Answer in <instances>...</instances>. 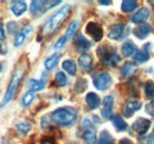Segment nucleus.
Returning a JSON list of instances; mask_svg holds the SVG:
<instances>
[{
  "mask_svg": "<svg viewBox=\"0 0 154 144\" xmlns=\"http://www.w3.org/2000/svg\"><path fill=\"white\" fill-rule=\"evenodd\" d=\"M17 130L19 131L20 134L26 135V134L31 130V125H30L27 122H20V123L17 124Z\"/></svg>",
  "mask_w": 154,
  "mask_h": 144,
  "instance_id": "obj_33",
  "label": "nucleus"
},
{
  "mask_svg": "<svg viewBox=\"0 0 154 144\" xmlns=\"http://www.w3.org/2000/svg\"><path fill=\"white\" fill-rule=\"evenodd\" d=\"M113 105H114V98L113 96H106L103 98V109L101 110V115L104 118H110L113 112Z\"/></svg>",
  "mask_w": 154,
  "mask_h": 144,
  "instance_id": "obj_10",
  "label": "nucleus"
},
{
  "mask_svg": "<svg viewBox=\"0 0 154 144\" xmlns=\"http://www.w3.org/2000/svg\"><path fill=\"white\" fill-rule=\"evenodd\" d=\"M51 119L59 126L72 125L77 119V110L74 108H59L52 111Z\"/></svg>",
  "mask_w": 154,
  "mask_h": 144,
  "instance_id": "obj_2",
  "label": "nucleus"
},
{
  "mask_svg": "<svg viewBox=\"0 0 154 144\" xmlns=\"http://www.w3.org/2000/svg\"><path fill=\"white\" fill-rule=\"evenodd\" d=\"M35 97H36L35 92H32V91H27V92H25V93L23 94V97H21V100H20L21 105H23V106H29V105L33 102Z\"/></svg>",
  "mask_w": 154,
  "mask_h": 144,
  "instance_id": "obj_26",
  "label": "nucleus"
},
{
  "mask_svg": "<svg viewBox=\"0 0 154 144\" xmlns=\"http://www.w3.org/2000/svg\"><path fill=\"white\" fill-rule=\"evenodd\" d=\"M45 85V82L44 80H38V79H30L29 83H27V86L29 89L32 91V92H36V91H40Z\"/></svg>",
  "mask_w": 154,
  "mask_h": 144,
  "instance_id": "obj_23",
  "label": "nucleus"
},
{
  "mask_svg": "<svg viewBox=\"0 0 154 144\" xmlns=\"http://www.w3.org/2000/svg\"><path fill=\"white\" fill-rule=\"evenodd\" d=\"M5 39V31H4V26L0 24V40Z\"/></svg>",
  "mask_w": 154,
  "mask_h": 144,
  "instance_id": "obj_39",
  "label": "nucleus"
},
{
  "mask_svg": "<svg viewBox=\"0 0 154 144\" xmlns=\"http://www.w3.org/2000/svg\"><path fill=\"white\" fill-rule=\"evenodd\" d=\"M93 83H94V86L96 88L97 90L104 91L110 86V84H112V77L107 72H100V73L94 74Z\"/></svg>",
  "mask_w": 154,
  "mask_h": 144,
  "instance_id": "obj_6",
  "label": "nucleus"
},
{
  "mask_svg": "<svg viewBox=\"0 0 154 144\" xmlns=\"http://www.w3.org/2000/svg\"><path fill=\"white\" fill-rule=\"evenodd\" d=\"M31 31H32V26H31V25H26V26H24L23 28H20L19 31H18V33L14 37V43H13L14 46H16V47H19L20 45L25 41L26 37L31 33Z\"/></svg>",
  "mask_w": 154,
  "mask_h": 144,
  "instance_id": "obj_11",
  "label": "nucleus"
},
{
  "mask_svg": "<svg viewBox=\"0 0 154 144\" xmlns=\"http://www.w3.org/2000/svg\"><path fill=\"white\" fill-rule=\"evenodd\" d=\"M85 32L91 37L95 41H100L103 38V28L97 22H93V21L88 22V25L85 27Z\"/></svg>",
  "mask_w": 154,
  "mask_h": 144,
  "instance_id": "obj_7",
  "label": "nucleus"
},
{
  "mask_svg": "<svg viewBox=\"0 0 154 144\" xmlns=\"http://www.w3.org/2000/svg\"><path fill=\"white\" fill-rule=\"evenodd\" d=\"M149 33H151V25L147 22L140 24L134 30V36L139 39H145Z\"/></svg>",
  "mask_w": 154,
  "mask_h": 144,
  "instance_id": "obj_14",
  "label": "nucleus"
},
{
  "mask_svg": "<svg viewBox=\"0 0 154 144\" xmlns=\"http://www.w3.org/2000/svg\"><path fill=\"white\" fill-rule=\"evenodd\" d=\"M78 65L84 72H90L93 68V58L88 53H83L78 58Z\"/></svg>",
  "mask_w": 154,
  "mask_h": 144,
  "instance_id": "obj_12",
  "label": "nucleus"
},
{
  "mask_svg": "<svg viewBox=\"0 0 154 144\" xmlns=\"http://www.w3.org/2000/svg\"><path fill=\"white\" fill-rule=\"evenodd\" d=\"M55 80H56V83H57L59 86H65L66 83H68V78H66V76L63 72H57L56 73Z\"/></svg>",
  "mask_w": 154,
  "mask_h": 144,
  "instance_id": "obj_30",
  "label": "nucleus"
},
{
  "mask_svg": "<svg viewBox=\"0 0 154 144\" xmlns=\"http://www.w3.org/2000/svg\"><path fill=\"white\" fill-rule=\"evenodd\" d=\"M134 64L133 63H126L123 66H122V69H121V74L123 76V77H127V76H129L133 70H134Z\"/></svg>",
  "mask_w": 154,
  "mask_h": 144,
  "instance_id": "obj_32",
  "label": "nucleus"
},
{
  "mask_svg": "<svg viewBox=\"0 0 154 144\" xmlns=\"http://www.w3.org/2000/svg\"><path fill=\"white\" fill-rule=\"evenodd\" d=\"M26 8H27V5H26L25 1L17 0V1H12L11 2V11L16 17H20L26 11Z\"/></svg>",
  "mask_w": 154,
  "mask_h": 144,
  "instance_id": "obj_15",
  "label": "nucleus"
},
{
  "mask_svg": "<svg viewBox=\"0 0 154 144\" xmlns=\"http://www.w3.org/2000/svg\"><path fill=\"white\" fill-rule=\"evenodd\" d=\"M77 27H78V21H77V20H72V21L69 24V26H68V28H66V32H65L66 39H68V38H71V37L76 33Z\"/></svg>",
  "mask_w": 154,
  "mask_h": 144,
  "instance_id": "obj_28",
  "label": "nucleus"
},
{
  "mask_svg": "<svg viewBox=\"0 0 154 144\" xmlns=\"http://www.w3.org/2000/svg\"><path fill=\"white\" fill-rule=\"evenodd\" d=\"M75 44H76V47L78 51H87L91 45L90 41L81 33H78L75 38Z\"/></svg>",
  "mask_w": 154,
  "mask_h": 144,
  "instance_id": "obj_17",
  "label": "nucleus"
},
{
  "mask_svg": "<svg viewBox=\"0 0 154 144\" xmlns=\"http://www.w3.org/2000/svg\"><path fill=\"white\" fill-rule=\"evenodd\" d=\"M141 102L140 100H128L126 102L125 106H123V116L125 117H131L133 116L136 111H139L141 109Z\"/></svg>",
  "mask_w": 154,
  "mask_h": 144,
  "instance_id": "obj_9",
  "label": "nucleus"
},
{
  "mask_svg": "<svg viewBox=\"0 0 154 144\" xmlns=\"http://www.w3.org/2000/svg\"><path fill=\"white\" fill-rule=\"evenodd\" d=\"M149 59V54L146 50H141L134 54V62L135 63H145Z\"/></svg>",
  "mask_w": 154,
  "mask_h": 144,
  "instance_id": "obj_27",
  "label": "nucleus"
},
{
  "mask_svg": "<svg viewBox=\"0 0 154 144\" xmlns=\"http://www.w3.org/2000/svg\"><path fill=\"white\" fill-rule=\"evenodd\" d=\"M71 10L70 5H65L62 8H59L56 13H54L50 18L48 19L42 28V34L44 36H51L58 27L60 26V24L66 19V17L69 16Z\"/></svg>",
  "mask_w": 154,
  "mask_h": 144,
  "instance_id": "obj_1",
  "label": "nucleus"
},
{
  "mask_svg": "<svg viewBox=\"0 0 154 144\" xmlns=\"http://www.w3.org/2000/svg\"><path fill=\"white\" fill-rule=\"evenodd\" d=\"M152 2H153V4H154V1H152Z\"/></svg>",
  "mask_w": 154,
  "mask_h": 144,
  "instance_id": "obj_44",
  "label": "nucleus"
},
{
  "mask_svg": "<svg viewBox=\"0 0 154 144\" xmlns=\"http://www.w3.org/2000/svg\"><path fill=\"white\" fill-rule=\"evenodd\" d=\"M132 128H133V130H134L136 134L145 135L149 130V128H151V121L147 119V118L140 117V118H137L134 123H133Z\"/></svg>",
  "mask_w": 154,
  "mask_h": 144,
  "instance_id": "obj_8",
  "label": "nucleus"
},
{
  "mask_svg": "<svg viewBox=\"0 0 154 144\" xmlns=\"http://www.w3.org/2000/svg\"><path fill=\"white\" fill-rule=\"evenodd\" d=\"M42 144H56L54 138H50V137H45L42 140Z\"/></svg>",
  "mask_w": 154,
  "mask_h": 144,
  "instance_id": "obj_38",
  "label": "nucleus"
},
{
  "mask_svg": "<svg viewBox=\"0 0 154 144\" xmlns=\"http://www.w3.org/2000/svg\"><path fill=\"white\" fill-rule=\"evenodd\" d=\"M145 142H146V143H153L154 144V129H153L152 135H151V136H149V137H148V138H147Z\"/></svg>",
  "mask_w": 154,
  "mask_h": 144,
  "instance_id": "obj_40",
  "label": "nucleus"
},
{
  "mask_svg": "<svg viewBox=\"0 0 154 144\" xmlns=\"http://www.w3.org/2000/svg\"><path fill=\"white\" fill-rule=\"evenodd\" d=\"M85 102L89 105V108L93 109V110H95L100 106V97L94 92H89L85 96Z\"/></svg>",
  "mask_w": 154,
  "mask_h": 144,
  "instance_id": "obj_19",
  "label": "nucleus"
},
{
  "mask_svg": "<svg viewBox=\"0 0 154 144\" xmlns=\"http://www.w3.org/2000/svg\"><path fill=\"white\" fill-rule=\"evenodd\" d=\"M136 46H135L134 43H132V41H126L123 45H122V47H121V52H122V56H125V57H132V56H134L136 53Z\"/></svg>",
  "mask_w": 154,
  "mask_h": 144,
  "instance_id": "obj_18",
  "label": "nucleus"
},
{
  "mask_svg": "<svg viewBox=\"0 0 154 144\" xmlns=\"http://www.w3.org/2000/svg\"><path fill=\"white\" fill-rule=\"evenodd\" d=\"M87 86H88V83H87V79H84V78H79L78 80H77V83L75 84V90L76 92H83V91L87 89Z\"/></svg>",
  "mask_w": 154,
  "mask_h": 144,
  "instance_id": "obj_31",
  "label": "nucleus"
},
{
  "mask_svg": "<svg viewBox=\"0 0 154 144\" xmlns=\"http://www.w3.org/2000/svg\"><path fill=\"white\" fill-rule=\"evenodd\" d=\"M59 57H60V54L58 53V52L54 53L52 56H50V57L44 62V66H45V69H46V70H52V69L56 66Z\"/></svg>",
  "mask_w": 154,
  "mask_h": 144,
  "instance_id": "obj_21",
  "label": "nucleus"
},
{
  "mask_svg": "<svg viewBox=\"0 0 154 144\" xmlns=\"http://www.w3.org/2000/svg\"><path fill=\"white\" fill-rule=\"evenodd\" d=\"M7 30H8L10 33H14L17 31V22H13V21L8 22L7 24Z\"/></svg>",
  "mask_w": 154,
  "mask_h": 144,
  "instance_id": "obj_37",
  "label": "nucleus"
},
{
  "mask_svg": "<svg viewBox=\"0 0 154 144\" xmlns=\"http://www.w3.org/2000/svg\"><path fill=\"white\" fill-rule=\"evenodd\" d=\"M112 122H113V125L115 126V129L117 131H125V130H127V128H128V124L125 122V119L121 117V116H119V115H116L114 116L113 118H112Z\"/></svg>",
  "mask_w": 154,
  "mask_h": 144,
  "instance_id": "obj_20",
  "label": "nucleus"
},
{
  "mask_svg": "<svg viewBox=\"0 0 154 144\" xmlns=\"http://www.w3.org/2000/svg\"><path fill=\"white\" fill-rule=\"evenodd\" d=\"M23 74H24V71H17L14 73V76L12 77L8 86H7V90L5 92V96H4V100H2V104H8L11 102V99L13 98L16 91L18 89V85H19L20 80L23 78Z\"/></svg>",
  "mask_w": 154,
  "mask_h": 144,
  "instance_id": "obj_3",
  "label": "nucleus"
},
{
  "mask_svg": "<svg viewBox=\"0 0 154 144\" xmlns=\"http://www.w3.org/2000/svg\"><path fill=\"white\" fill-rule=\"evenodd\" d=\"M122 33H123V24L116 22V24L110 26L108 37H109L110 39H113V40H116V39H120V38H121Z\"/></svg>",
  "mask_w": 154,
  "mask_h": 144,
  "instance_id": "obj_16",
  "label": "nucleus"
},
{
  "mask_svg": "<svg viewBox=\"0 0 154 144\" xmlns=\"http://www.w3.org/2000/svg\"><path fill=\"white\" fill-rule=\"evenodd\" d=\"M145 93H146V97L149 99H152L154 97V83L152 80H148L145 84Z\"/></svg>",
  "mask_w": 154,
  "mask_h": 144,
  "instance_id": "obj_29",
  "label": "nucleus"
},
{
  "mask_svg": "<svg viewBox=\"0 0 154 144\" xmlns=\"http://www.w3.org/2000/svg\"><path fill=\"white\" fill-rule=\"evenodd\" d=\"M146 112H147L148 115H151L152 117H154V102L153 100H151V102L146 105Z\"/></svg>",
  "mask_w": 154,
  "mask_h": 144,
  "instance_id": "obj_36",
  "label": "nucleus"
},
{
  "mask_svg": "<svg viewBox=\"0 0 154 144\" xmlns=\"http://www.w3.org/2000/svg\"><path fill=\"white\" fill-rule=\"evenodd\" d=\"M148 17H149V10L146 8V7H141L140 10H137L132 16L131 20L134 24H140V22H143Z\"/></svg>",
  "mask_w": 154,
  "mask_h": 144,
  "instance_id": "obj_13",
  "label": "nucleus"
},
{
  "mask_svg": "<svg viewBox=\"0 0 154 144\" xmlns=\"http://www.w3.org/2000/svg\"><path fill=\"white\" fill-rule=\"evenodd\" d=\"M82 126H83V140L85 144H95L96 142V131L94 129V126L91 124V122L88 118H84L82 122Z\"/></svg>",
  "mask_w": 154,
  "mask_h": 144,
  "instance_id": "obj_5",
  "label": "nucleus"
},
{
  "mask_svg": "<svg viewBox=\"0 0 154 144\" xmlns=\"http://www.w3.org/2000/svg\"><path fill=\"white\" fill-rule=\"evenodd\" d=\"M98 4L107 6V5H110V4H112V1H107V0H100V1H98Z\"/></svg>",
  "mask_w": 154,
  "mask_h": 144,
  "instance_id": "obj_42",
  "label": "nucleus"
},
{
  "mask_svg": "<svg viewBox=\"0 0 154 144\" xmlns=\"http://www.w3.org/2000/svg\"><path fill=\"white\" fill-rule=\"evenodd\" d=\"M119 144H133V143H132V141H129L128 138H123V140L120 141V143Z\"/></svg>",
  "mask_w": 154,
  "mask_h": 144,
  "instance_id": "obj_41",
  "label": "nucleus"
},
{
  "mask_svg": "<svg viewBox=\"0 0 154 144\" xmlns=\"http://www.w3.org/2000/svg\"><path fill=\"white\" fill-rule=\"evenodd\" d=\"M42 4H43V1H37V0H35V1L31 2V12L33 14H40Z\"/></svg>",
  "mask_w": 154,
  "mask_h": 144,
  "instance_id": "obj_34",
  "label": "nucleus"
},
{
  "mask_svg": "<svg viewBox=\"0 0 154 144\" xmlns=\"http://www.w3.org/2000/svg\"><path fill=\"white\" fill-rule=\"evenodd\" d=\"M136 6H137V2L135 0H125L121 4V10L125 13H129V12H132L133 10L136 8Z\"/></svg>",
  "mask_w": 154,
  "mask_h": 144,
  "instance_id": "obj_24",
  "label": "nucleus"
},
{
  "mask_svg": "<svg viewBox=\"0 0 154 144\" xmlns=\"http://www.w3.org/2000/svg\"><path fill=\"white\" fill-rule=\"evenodd\" d=\"M97 144H115V143H114V138L112 137V135L108 131L104 130V131L101 132Z\"/></svg>",
  "mask_w": 154,
  "mask_h": 144,
  "instance_id": "obj_25",
  "label": "nucleus"
},
{
  "mask_svg": "<svg viewBox=\"0 0 154 144\" xmlns=\"http://www.w3.org/2000/svg\"><path fill=\"white\" fill-rule=\"evenodd\" d=\"M65 41H66V37L62 36L58 38V40L54 44V47L55 49H62L64 45H65Z\"/></svg>",
  "mask_w": 154,
  "mask_h": 144,
  "instance_id": "obj_35",
  "label": "nucleus"
},
{
  "mask_svg": "<svg viewBox=\"0 0 154 144\" xmlns=\"http://www.w3.org/2000/svg\"><path fill=\"white\" fill-rule=\"evenodd\" d=\"M62 68L68 72L69 74H71V76H75V74H76V72H77L76 64H75V62H72V60H70V59L64 60V62L62 63Z\"/></svg>",
  "mask_w": 154,
  "mask_h": 144,
  "instance_id": "obj_22",
  "label": "nucleus"
},
{
  "mask_svg": "<svg viewBox=\"0 0 154 144\" xmlns=\"http://www.w3.org/2000/svg\"><path fill=\"white\" fill-rule=\"evenodd\" d=\"M2 71V65H1V64H0V72Z\"/></svg>",
  "mask_w": 154,
  "mask_h": 144,
  "instance_id": "obj_43",
  "label": "nucleus"
},
{
  "mask_svg": "<svg viewBox=\"0 0 154 144\" xmlns=\"http://www.w3.org/2000/svg\"><path fill=\"white\" fill-rule=\"evenodd\" d=\"M97 56L100 57L101 62L103 64H109V65H116L120 62V57L116 54V52L114 50L109 51L107 46H100L97 49Z\"/></svg>",
  "mask_w": 154,
  "mask_h": 144,
  "instance_id": "obj_4",
  "label": "nucleus"
}]
</instances>
